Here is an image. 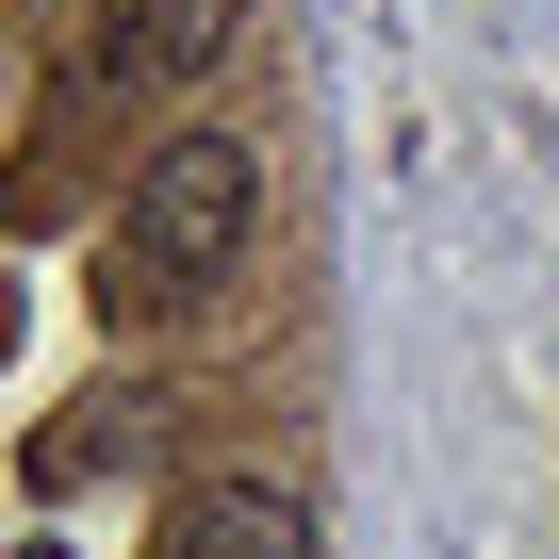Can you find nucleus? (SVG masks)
Wrapping results in <instances>:
<instances>
[{"label":"nucleus","mask_w":559,"mask_h":559,"mask_svg":"<svg viewBox=\"0 0 559 559\" xmlns=\"http://www.w3.org/2000/svg\"><path fill=\"white\" fill-rule=\"evenodd\" d=\"M247 230H263V148L247 132H165L132 165V214H116V297H148V313L214 297L247 263Z\"/></svg>","instance_id":"1"},{"label":"nucleus","mask_w":559,"mask_h":559,"mask_svg":"<svg viewBox=\"0 0 559 559\" xmlns=\"http://www.w3.org/2000/svg\"><path fill=\"white\" fill-rule=\"evenodd\" d=\"M165 559H313V493L297 477H198L165 510Z\"/></svg>","instance_id":"2"},{"label":"nucleus","mask_w":559,"mask_h":559,"mask_svg":"<svg viewBox=\"0 0 559 559\" xmlns=\"http://www.w3.org/2000/svg\"><path fill=\"white\" fill-rule=\"evenodd\" d=\"M230 34H247V0H116L99 83H198V67H230Z\"/></svg>","instance_id":"3"}]
</instances>
